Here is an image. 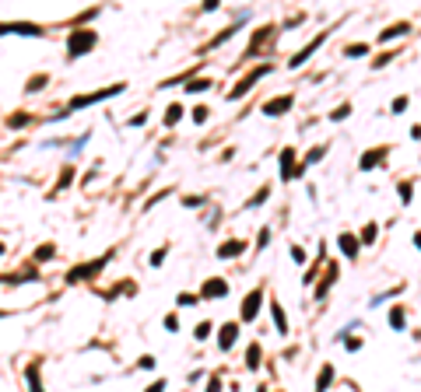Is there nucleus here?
Here are the masks:
<instances>
[{
    "instance_id": "nucleus-1",
    "label": "nucleus",
    "mask_w": 421,
    "mask_h": 392,
    "mask_svg": "<svg viewBox=\"0 0 421 392\" xmlns=\"http://www.w3.org/2000/svg\"><path fill=\"white\" fill-rule=\"evenodd\" d=\"M99 46V32H91V28H78V32H70V39H67V60H78L84 56L88 49H95Z\"/></svg>"
},
{
    "instance_id": "nucleus-2",
    "label": "nucleus",
    "mask_w": 421,
    "mask_h": 392,
    "mask_svg": "<svg viewBox=\"0 0 421 392\" xmlns=\"http://www.w3.org/2000/svg\"><path fill=\"white\" fill-rule=\"evenodd\" d=\"M0 35H28V39H39L46 32H42V25H32V21H11V25L0 21Z\"/></svg>"
},
{
    "instance_id": "nucleus-3",
    "label": "nucleus",
    "mask_w": 421,
    "mask_h": 392,
    "mask_svg": "<svg viewBox=\"0 0 421 392\" xmlns=\"http://www.w3.org/2000/svg\"><path fill=\"white\" fill-rule=\"evenodd\" d=\"M263 74H270V67H267V63H263V67H257V70H249V74H246V77H242L239 84L228 91V98H232V102H235V98H242L246 91H249V88H253V84H257V81L263 77Z\"/></svg>"
},
{
    "instance_id": "nucleus-4",
    "label": "nucleus",
    "mask_w": 421,
    "mask_h": 392,
    "mask_svg": "<svg viewBox=\"0 0 421 392\" xmlns=\"http://www.w3.org/2000/svg\"><path fill=\"white\" fill-rule=\"evenodd\" d=\"M295 175H302L299 161H295V147H284L281 151V182H291Z\"/></svg>"
},
{
    "instance_id": "nucleus-5",
    "label": "nucleus",
    "mask_w": 421,
    "mask_h": 392,
    "mask_svg": "<svg viewBox=\"0 0 421 392\" xmlns=\"http://www.w3.org/2000/svg\"><path fill=\"white\" fill-rule=\"evenodd\" d=\"M260 301H263V287H253L246 294V301H242V322H253L260 315Z\"/></svg>"
},
{
    "instance_id": "nucleus-6",
    "label": "nucleus",
    "mask_w": 421,
    "mask_h": 392,
    "mask_svg": "<svg viewBox=\"0 0 421 392\" xmlns=\"http://www.w3.org/2000/svg\"><path fill=\"white\" fill-rule=\"evenodd\" d=\"M291 105H295V95L270 98V102H263V116H284V112H288Z\"/></svg>"
},
{
    "instance_id": "nucleus-7",
    "label": "nucleus",
    "mask_w": 421,
    "mask_h": 392,
    "mask_svg": "<svg viewBox=\"0 0 421 392\" xmlns=\"http://www.w3.org/2000/svg\"><path fill=\"white\" fill-rule=\"evenodd\" d=\"M323 39H326V32H320V35H316V39H313V42H305V46H302L299 53H295V56L288 60V67H291V70H295V67H302L305 60L313 56V49H316V46H323Z\"/></svg>"
},
{
    "instance_id": "nucleus-8",
    "label": "nucleus",
    "mask_w": 421,
    "mask_h": 392,
    "mask_svg": "<svg viewBox=\"0 0 421 392\" xmlns=\"http://www.w3.org/2000/svg\"><path fill=\"white\" fill-rule=\"evenodd\" d=\"M123 91V84H113V88H105V91H95V95H81L70 102V109H81V105H91V102H102V98H113V95H120Z\"/></svg>"
},
{
    "instance_id": "nucleus-9",
    "label": "nucleus",
    "mask_w": 421,
    "mask_h": 392,
    "mask_svg": "<svg viewBox=\"0 0 421 392\" xmlns=\"http://www.w3.org/2000/svg\"><path fill=\"white\" fill-rule=\"evenodd\" d=\"M246 252V242L242 238H228V242H221L218 245V259H235V256Z\"/></svg>"
},
{
    "instance_id": "nucleus-10",
    "label": "nucleus",
    "mask_w": 421,
    "mask_h": 392,
    "mask_svg": "<svg viewBox=\"0 0 421 392\" xmlns=\"http://www.w3.org/2000/svg\"><path fill=\"white\" fill-rule=\"evenodd\" d=\"M225 294H228V284H225L221 277H211V280H204L200 298H225Z\"/></svg>"
},
{
    "instance_id": "nucleus-11",
    "label": "nucleus",
    "mask_w": 421,
    "mask_h": 392,
    "mask_svg": "<svg viewBox=\"0 0 421 392\" xmlns=\"http://www.w3.org/2000/svg\"><path fill=\"white\" fill-rule=\"evenodd\" d=\"M235 336H239V322H225L218 333V347L221 350H232L235 347Z\"/></svg>"
},
{
    "instance_id": "nucleus-12",
    "label": "nucleus",
    "mask_w": 421,
    "mask_h": 392,
    "mask_svg": "<svg viewBox=\"0 0 421 392\" xmlns=\"http://www.w3.org/2000/svg\"><path fill=\"white\" fill-rule=\"evenodd\" d=\"M382 158H386V151H382V147L365 151V154H361V161H358V172H372L376 165H382Z\"/></svg>"
},
{
    "instance_id": "nucleus-13",
    "label": "nucleus",
    "mask_w": 421,
    "mask_h": 392,
    "mask_svg": "<svg viewBox=\"0 0 421 392\" xmlns=\"http://www.w3.org/2000/svg\"><path fill=\"white\" fill-rule=\"evenodd\" d=\"M337 245H341V252L347 256V259H358V249H361V242L355 235H347V231H344L341 238H337Z\"/></svg>"
},
{
    "instance_id": "nucleus-14",
    "label": "nucleus",
    "mask_w": 421,
    "mask_h": 392,
    "mask_svg": "<svg viewBox=\"0 0 421 392\" xmlns=\"http://www.w3.org/2000/svg\"><path fill=\"white\" fill-rule=\"evenodd\" d=\"M105 266V259H95V263H84V266H78L74 273H67V284H78L81 277H88V273H95V270H102Z\"/></svg>"
},
{
    "instance_id": "nucleus-15",
    "label": "nucleus",
    "mask_w": 421,
    "mask_h": 392,
    "mask_svg": "<svg viewBox=\"0 0 421 392\" xmlns=\"http://www.w3.org/2000/svg\"><path fill=\"white\" fill-rule=\"evenodd\" d=\"M25 378H28V389L32 392H46V385H42V378H39V364H28Z\"/></svg>"
},
{
    "instance_id": "nucleus-16",
    "label": "nucleus",
    "mask_w": 421,
    "mask_h": 392,
    "mask_svg": "<svg viewBox=\"0 0 421 392\" xmlns=\"http://www.w3.org/2000/svg\"><path fill=\"white\" fill-rule=\"evenodd\" d=\"M270 312H274V326H278V333L284 336V333H288V319H284V308H281V301H270Z\"/></svg>"
},
{
    "instance_id": "nucleus-17",
    "label": "nucleus",
    "mask_w": 421,
    "mask_h": 392,
    "mask_svg": "<svg viewBox=\"0 0 421 392\" xmlns=\"http://www.w3.org/2000/svg\"><path fill=\"white\" fill-rule=\"evenodd\" d=\"M330 382H334V364H323L320 378H316V392H326L330 389Z\"/></svg>"
},
{
    "instance_id": "nucleus-18",
    "label": "nucleus",
    "mask_w": 421,
    "mask_h": 392,
    "mask_svg": "<svg viewBox=\"0 0 421 392\" xmlns=\"http://www.w3.org/2000/svg\"><path fill=\"white\" fill-rule=\"evenodd\" d=\"M246 368H249V371L260 368V343H249V350H246Z\"/></svg>"
},
{
    "instance_id": "nucleus-19",
    "label": "nucleus",
    "mask_w": 421,
    "mask_h": 392,
    "mask_svg": "<svg viewBox=\"0 0 421 392\" xmlns=\"http://www.w3.org/2000/svg\"><path fill=\"white\" fill-rule=\"evenodd\" d=\"M179 119H182V105H179V102H172V105L165 109V126H176Z\"/></svg>"
},
{
    "instance_id": "nucleus-20",
    "label": "nucleus",
    "mask_w": 421,
    "mask_h": 392,
    "mask_svg": "<svg viewBox=\"0 0 421 392\" xmlns=\"http://www.w3.org/2000/svg\"><path fill=\"white\" fill-rule=\"evenodd\" d=\"M270 35H274V28H270V25H267V28H260V32H257V39L249 42V56H253V53L263 46V39H270Z\"/></svg>"
},
{
    "instance_id": "nucleus-21",
    "label": "nucleus",
    "mask_w": 421,
    "mask_h": 392,
    "mask_svg": "<svg viewBox=\"0 0 421 392\" xmlns=\"http://www.w3.org/2000/svg\"><path fill=\"white\" fill-rule=\"evenodd\" d=\"M404 32H411V28H407V21H400V25H393V28H386V32L379 35V42H390V39H397V35H404Z\"/></svg>"
},
{
    "instance_id": "nucleus-22",
    "label": "nucleus",
    "mask_w": 421,
    "mask_h": 392,
    "mask_svg": "<svg viewBox=\"0 0 421 392\" xmlns=\"http://www.w3.org/2000/svg\"><path fill=\"white\" fill-rule=\"evenodd\" d=\"M390 326H393V329H404V326H407V319H404V308H390Z\"/></svg>"
},
{
    "instance_id": "nucleus-23",
    "label": "nucleus",
    "mask_w": 421,
    "mask_h": 392,
    "mask_svg": "<svg viewBox=\"0 0 421 392\" xmlns=\"http://www.w3.org/2000/svg\"><path fill=\"white\" fill-rule=\"evenodd\" d=\"M323 154H326V144H323V147H313V151L305 154V161H302V168H305V165H313V161H320Z\"/></svg>"
},
{
    "instance_id": "nucleus-24",
    "label": "nucleus",
    "mask_w": 421,
    "mask_h": 392,
    "mask_svg": "<svg viewBox=\"0 0 421 392\" xmlns=\"http://www.w3.org/2000/svg\"><path fill=\"white\" fill-rule=\"evenodd\" d=\"M263 200H270V186H263V189H257V196H253V200H249L246 207H260Z\"/></svg>"
},
{
    "instance_id": "nucleus-25",
    "label": "nucleus",
    "mask_w": 421,
    "mask_h": 392,
    "mask_svg": "<svg viewBox=\"0 0 421 392\" xmlns=\"http://www.w3.org/2000/svg\"><path fill=\"white\" fill-rule=\"evenodd\" d=\"M347 116H351V105H347V102H344V105H337V109L330 112V119H334V123H341V119H347Z\"/></svg>"
},
{
    "instance_id": "nucleus-26",
    "label": "nucleus",
    "mask_w": 421,
    "mask_h": 392,
    "mask_svg": "<svg viewBox=\"0 0 421 392\" xmlns=\"http://www.w3.org/2000/svg\"><path fill=\"white\" fill-rule=\"evenodd\" d=\"M53 252H57V245H49V242H46V245H39V249H35V259H53Z\"/></svg>"
},
{
    "instance_id": "nucleus-27",
    "label": "nucleus",
    "mask_w": 421,
    "mask_h": 392,
    "mask_svg": "<svg viewBox=\"0 0 421 392\" xmlns=\"http://www.w3.org/2000/svg\"><path fill=\"white\" fill-rule=\"evenodd\" d=\"M397 193H400L404 203H411V196H414V186H411V182H400V186H397Z\"/></svg>"
},
{
    "instance_id": "nucleus-28",
    "label": "nucleus",
    "mask_w": 421,
    "mask_h": 392,
    "mask_svg": "<svg viewBox=\"0 0 421 392\" xmlns=\"http://www.w3.org/2000/svg\"><path fill=\"white\" fill-rule=\"evenodd\" d=\"M207 88H211V81H190V84H186V91H193V95H197V91H207Z\"/></svg>"
},
{
    "instance_id": "nucleus-29",
    "label": "nucleus",
    "mask_w": 421,
    "mask_h": 392,
    "mask_svg": "<svg viewBox=\"0 0 421 392\" xmlns=\"http://www.w3.org/2000/svg\"><path fill=\"white\" fill-rule=\"evenodd\" d=\"M361 242H365V245H372V242H376V224H365V231H361Z\"/></svg>"
},
{
    "instance_id": "nucleus-30",
    "label": "nucleus",
    "mask_w": 421,
    "mask_h": 392,
    "mask_svg": "<svg viewBox=\"0 0 421 392\" xmlns=\"http://www.w3.org/2000/svg\"><path fill=\"white\" fill-rule=\"evenodd\" d=\"M148 263H151V266H161V263H165V249H155V252L148 256Z\"/></svg>"
},
{
    "instance_id": "nucleus-31",
    "label": "nucleus",
    "mask_w": 421,
    "mask_h": 392,
    "mask_svg": "<svg viewBox=\"0 0 421 392\" xmlns=\"http://www.w3.org/2000/svg\"><path fill=\"white\" fill-rule=\"evenodd\" d=\"M291 263H305V249H302V245H291Z\"/></svg>"
},
{
    "instance_id": "nucleus-32",
    "label": "nucleus",
    "mask_w": 421,
    "mask_h": 392,
    "mask_svg": "<svg viewBox=\"0 0 421 392\" xmlns=\"http://www.w3.org/2000/svg\"><path fill=\"white\" fill-rule=\"evenodd\" d=\"M193 336H197V340H207V336H211V322H200V326L193 329Z\"/></svg>"
},
{
    "instance_id": "nucleus-33",
    "label": "nucleus",
    "mask_w": 421,
    "mask_h": 392,
    "mask_svg": "<svg viewBox=\"0 0 421 392\" xmlns=\"http://www.w3.org/2000/svg\"><path fill=\"white\" fill-rule=\"evenodd\" d=\"M155 364H158V361H155V357H140V361H137V368H140V371H151V368H155Z\"/></svg>"
},
{
    "instance_id": "nucleus-34",
    "label": "nucleus",
    "mask_w": 421,
    "mask_h": 392,
    "mask_svg": "<svg viewBox=\"0 0 421 392\" xmlns=\"http://www.w3.org/2000/svg\"><path fill=\"white\" fill-rule=\"evenodd\" d=\"M365 53H369V46H347V56H365Z\"/></svg>"
},
{
    "instance_id": "nucleus-35",
    "label": "nucleus",
    "mask_w": 421,
    "mask_h": 392,
    "mask_svg": "<svg viewBox=\"0 0 421 392\" xmlns=\"http://www.w3.org/2000/svg\"><path fill=\"white\" fill-rule=\"evenodd\" d=\"M25 123H28V116H25V112H18V116L7 119V126H25Z\"/></svg>"
},
{
    "instance_id": "nucleus-36",
    "label": "nucleus",
    "mask_w": 421,
    "mask_h": 392,
    "mask_svg": "<svg viewBox=\"0 0 421 392\" xmlns=\"http://www.w3.org/2000/svg\"><path fill=\"white\" fill-rule=\"evenodd\" d=\"M407 109V95H400V98H393V112H404Z\"/></svg>"
},
{
    "instance_id": "nucleus-37",
    "label": "nucleus",
    "mask_w": 421,
    "mask_h": 392,
    "mask_svg": "<svg viewBox=\"0 0 421 392\" xmlns=\"http://www.w3.org/2000/svg\"><path fill=\"white\" fill-rule=\"evenodd\" d=\"M165 329H169V333H176V329H179V319H176V315H169V319H165Z\"/></svg>"
},
{
    "instance_id": "nucleus-38",
    "label": "nucleus",
    "mask_w": 421,
    "mask_h": 392,
    "mask_svg": "<svg viewBox=\"0 0 421 392\" xmlns=\"http://www.w3.org/2000/svg\"><path fill=\"white\" fill-rule=\"evenodd\" d=\"M207 116H211V112H207L204 105H200V109H193V123H204V119H207Z\"/></svg>"
},
{
    "instance_id": "nucleus-39",
    "label": "nucleus",
    "mask_w": 421,
    "mask_h": 392,
    "mask_svg": "<svg viewBox=\"0 0 421 392\" xmlns=\"http://www.w3.org/2000/svg\"><path fill=\"white\" fill-rule=\"evenodd\" d=\"M267 242H270V231H267V228H263V231H260V238H257V249H263V245H267Z\"/></svg>"
},
{
    "instance_id": "nucleus-40",
    "label": "nucleus",
    "mask_w": 421,
    "mask_h": 392,
    "mask_svg": "<svg viewBox=\"0 0 421 392\" xmlns=\"http://www.w3.org/2000/svg\"><path fill=\"white\" fill-rule=\"evenodd\" d=\"M204 392H221V378H211V382H207V389Z\"/></svg>"
},
{
    "instance_id": "nucleus-41",
    "label": "nucleus",
    "mask_w": 421,
    "mask_h": 392,
    "mask_svg": "<svg viewBox=\"0 0 421 392\" xmlns=\"http://www.w3.org/2000/svg\"><path fill=\"white\" fill-rule=\"evenodd\" d=\"M182 203H186V207H200V203H204V196H186Z\"/></svg>"
},
{
    "instance_id": "nucleus-42",
    "label": "nucleus",
    "mask_w": 421,
    "mask_h": 392,
    "mask_svg": "<svg viewBox=\"0 0 421 392\" xmlns=\"http://www.w3.org/2000/svg\"><path fill=\"white\" fill-rule=\"evenodd\" d=\"M144 392H165V378H158L155 385H148V389H144Z\"/></svg>"
},
{
    "instance_id": "nucleus-43",
    "label": "nucleus",
    "mask_w": 421,
    "mask_h": 392,
    "mask_svg": "<svg viewBox=\"0 0 421 392\" xmlns=\"http://www.w3.org/2000/svg\"><path fill=\"white\" fill-rule=\"evenodd\" d=\"M179 305H197V294H179Z\"/></svg>"
},
{
    "instance_id": "nucleus-44",
    "label": "nucleus",
    "mask_w": 421,
    "mask_h": 392,
    "mask_svg": "<svg viewBox=\"0 0 421 392\" xmlns=\"http://www.w3.org/2000/svg\"><path fill=\"white\" fill-rule=\"evenodd\" d=\"M39 84H46V74H42V77H32V84H28V91H39Z\"/></svg>"
},
{
    "instance_id": "nucleus-45",
    "label": "nucleus",
    "mask_w": 421,
    "mask_h": 392,
    "mask_svg": "<svg viewBox=\"0 0 421 392\" xmlns=\"http://www.w3.org/2000/svg\"><path fill=\"white\" fill-rule=\"evenodd\" d=\"M414 245H418V249H421V231H414Z\"/></svg>"
},
{
    "instance_id": "nucleus-46",
    "label": "nucleus",
    "mask_w": 421,
    "mask_h": 392,
    "mask_svg": "<svg viewBox=\"0 0 421 392\" xmlns=\"http://www.w3.org/2000/svg\"><path fill=\"white\" fill-rule=\"evenodd\" d=\"M0 256H4V245H0Z\"/></svg>"
}]
</instances>
